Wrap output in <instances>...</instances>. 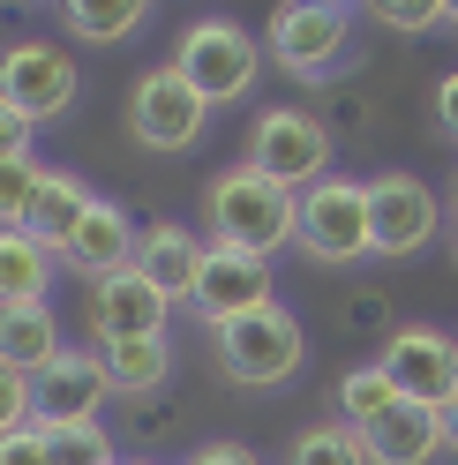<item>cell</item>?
<instances>
[{
  "instance_id": "obj_16",
  "label": "cell",
  "mask_w": 458,
  "mask_h": 465,
  "mask_svg": "<svg viewBox=\"0 0 458 465\" xmlns=\"http://www.w3.org/2000/svg\"><path fill=\"white\" fill-rule=\"evenodd\" d=\"M361 443H368V465H428L436 450H451L443 413L436 405H413V398H398L376 428H361Z\"/></svg>"
},
{
  "instance_id": "obj_12",
  "label": "cell",
  "mask_w": 458,
  "mask_h": 465,
  "mask_svg": "<svg viewBox=\"0 0 458 465\" xmlns=\"http://www.w3.org/2000/svg\"><path fill=\"white\" fill-rule=\"evenodd\" d=\"M31 398H38V428H83V420H98V405L113 398V383H105V368H98V353H68L53 361V368H38L31 375Z\"/></svg>"
},
{
  "instance_id": "obj_5",
  "label": "cell",
  "mask_w": 458,
  "mask_h": 465,
  "mask_svg": "<svg viewBox=\"0 0 458 465\" xmlns=\"http://www.w3.org/2000/svg\"><path fill=\"white\" fill-rule=\"evenodd\" d=\"M346 45H353V8H338V0H294V8H271L264 23V53L301 83L331 75Z\"/></svg>"
},
{
  "instance_id": "obj_9",
  "label": "cell",
  "mask_w": 458,
  "mask_h": 465,
  "mask_svg": "<svg viewBox=\"0 0 458 465\" xmlns=\"http://www.w3.org/2000/svg\"><path fill=\"white\" fill-rule=\"evenodd\" d=\"M204 121H211V105L174 75V61L135 75V91H128V128H135L143 151H188V143L204 135Z\"/></svg>"
},
{
  "instance_id": "obj_33",
  "label": "cell",
  "mask_w": 458,
  "mask_h": 465,
  "mask_svg": "<svg viewBox=\"0 0 458 465\" xmlns=\"http://www.w3.org/2000/svg\"><path fill=\"white\" fill-rule=\"evenodd\" d=\"M443 23H458V0H443Z\"/></svg>"
},
{
  "instance_id": "obj_27",
  "label": "cell",
  "mask_w": 458,
  "mask_h": 465,
  "mask_svg": "<svg viewBox=\"0 0 458 465\" xmlns=\"http://www.w3.org/2000/svg\"><path fill=\"white\" fill-rule=\"evenodd\" d=\"M31 413H38V398H31V375L0 361V435H15V428H31Z\"/></svg>"
},
{
  "instance_id": "obj_8",
  "label": "cell",
  "mask_w": 458,
  "mask_h": 465,
  "mask_svg": "<svg viewBox=\"0 0 458 465\" xmlns=\"http://www.w3.org/2000/svg\"><path fill=\"white\" fill-rule=\"evenodd\" d=\"M376 368L391 375V391L413 398V405H436V413H451V405H458V338L436 331V323L391 331V345L376 353Z\"/></svg>"
},
{
  "instance_id": "obj_17",
  "label": "cell",
  "mask_w": 458,
  "mask_h": 465,
  "mask_svg": "<svg viewBox=\"0 0 458 465\" xmlns=\"http://www.w3.org/2000/svg\"><path fill=\"white\" fill-rule=\"evenodd\" d=\"M91 188H83V173H68V165H45V188H38V203H31V241H45L53 255H61L68 241H75V225H83V211H91Z\"/></svg>"
},
{
  "instance_id": "obj_22",
  "label": "cell",
  "mask_w": 458,
  "mask_h": 465,
  "mask_svg": "<svg viewBox=\"0 0 458 465\" xmlns=\"http://www.w3.org/2000/svg\"><path fill=\"white\" fill-rule=\"evenodd\" d=\"M285 465H368V443H361L353 420H316V428L294 435Z\"/></svg>"
},
{
  "instance_id": "obj_30",
  "label": "cell",
  "mask_w": 458,
  "mask_h": 465,
  "mask_svg": "<svg viewBox=\"0 0 458 465\" xmlns=\"http://www.w3.org/2000/svg\"><path fill=\"white\" fill-rule=\"evenodd\" d=\"M436 128H443V135L458 143V68H451V75L436 83Z\"/></svg>"
},
{
  "instance_id": "obj_7",
  "label": "cell",
  "mask_w": 458,
  "mask_h": 465,
  "mask_svg": "<svg viewBox=\"0 0 458 465\" xmlns=\"http://www.w3.org/2000/svg\"><path fill=\"white\" fill-rule=\"evenodd\" d=\"M75 91H83V68L53 38H15L8 53H0V98H8L31 128L61 121V113L75 105Z\"/></svg>"
},
{
  "instance_id": "obj_18",
  "label": "cell",
  "mask_w": 458,
  "mask_h": 465,
  "mask_svg": "<svg viewBox=\"0 0 458 465\" xmlns=\"http://www.w3.org/2000/svg\"><path fill=\"white\" fill-rule=\"evenodd\" d=\"M61 353H68V345H61V323H53L45 301H31V308H0V361H8V368L38 375V368H53Z\"/></svg>"
},
{
  "instance_id": "obj_1",
  "label": "cell",
  "mask_w": 458,
  "mask_h": 465,
  "mask_svg": "<svg viewBox=\"0 0 458 465\" xmlns=\"http://www.w3.org/2000/svg\"><path fill=\"white\" fill-rule=\"evenodd\" d=\"M204 225H211V248H234V255H264L294 241L301 225V195L264 181L255 165H225L218 181L204 188Z\"/></svg>"
},
{
  "instance_id": "obj_34",
  "label": "cell",
  "mask_w": 458,
  "mask_h": 465,
  "mask_svg": "<svg viewBox=\"0 0 458 465\" xmlns=\"http://www.w3.org/2000/svg\"><path fill=\"white\" fill-rule=\"evenodd\" d=\"M135 465H151V458H135Z\"/></svg>"
},
{
  "instance_id": "obj_11",
  "label": "cell",
  "mask_w": 458,
  "mask_h": 465,
  "mask_svg": "<svg viewBox=\"0 0 458 465\" xmlns=\"http://www.w3.org/2000/svg\"><path fill=\"white\" fill-rule=\"evenodd\" d=\"M188 308L204 315V323H234V315H255V308H278V278L264 255H234V248H211L204 271H195V293Z\"/></svg>"
},
{
  "instance_id": "obj_31",
  "label": "cell",
  "mask_w": 458,
  "mask_h": 465,
  "mask_svg": "<svg viewBox=\"0 0 458 465\" xmlns=\"http://www.w3.org/2000/svg\"><path fill=\"white\" fill-rule=\"evenodd\" d=\"M188 465H264V458H255L248 443H204V450H195Z\"/></svg>"
},
{
  "instance_id": "obj_28",
  "label": "cell",
  "mask_w": 458,
  "mask_h": 465,
  "mask_svg": "<svg viewBox=\"0 0 458 465\" xmlns=\"http://www.w3.org/2000/svg\"><path fill=\"white\" fill-rule=\"evenodd\" d=\"M0 465H53V435L38 420L15 428V435H0Z\"/></svg>"
},
{
  "instance_id": "obj_24",
  "label": "cell",
  "mask_w": 458,
  "mask_h": 465,
  "mask_svg": "<svg viewBox=\"0 0 458 465\" xmlns=\"http://www.w3.org/2000/svg\"><path fill=\"white\" fill-rule=\"evenodd\" d=\"M38 188H45V165H38V158H0V232H23V225H31Z\"/></svg>"
},
{
  "instance_id": "obj_10",
  "label": "cell",
  "mask_w": 458,
  "mask_h": 465,
  "mask_svg": "<svg viewBox=\"0 0 458 465\" xmlns=\"http://www.w3.org/2000/svg\"><path fill=\"white\" fill-rule=\"evenodd\" d=\"M436 188L413 181V173H376L368 181V241H376V255H421L428 241H436Z\"/></svg>"
},
{
  "instance_id": "obj_3",
  "label": "cell",
  "mask_w": 458,
  "mask_h": 465,
  "mask_svg": "<svg viewBox=\"0 0 458 465\" xmlns=\"http://www.w3.org/2000/svg\"><path fill=\"white\" fill-rule=\"evenodd\" d=\"M211 345H218V368L234 375V383H248V391H271V383H294L301 375V323L285 308H255V315H234V323H218L211 331Z\"/></svg>"
},
{
  "instance_id": "obj_26",
  "label": "cell",
  "mask_w": 458,
  "mask_h": 465,
  "mask_svg": "<svg viewBox=\"0 0 458 465\" xmlns=\"http://www.w3.org/2000/svg\"><path fill=\"white\" fill-rule=\"evenodd\" d=\"M383 23V31H443V0H376V8H368Z\"/></svg>"
},
{
  "instance_id": "obj_21",
  "label": "cell",
  "mask_w": 458,
  "mask_h": 465,
  "mask_svg": "<svg viewBox=\"0 0 458 465\" xmlns=\"http://www.w3.org/2000/svg\"><path fill=\"white\" fill-rule=\"evenodd\" d=\"M61 23L83 45H121V38H135L143 23H151V0H68Z\"/></svg>"
},
{
  "instance_id": "obj_2",
  "label": "cell",
  "mask_w": 458,
  "mask_h": 465,
  "mask_svg": "<svg viewBox=\"0 0 458 465\" xmlns=\"http://www.w3.org/2000/svg\"><path fill=\"white\" fill-rule=\"evenodd\" d=\"M174 75L204 105H234V98L255 91V75H264V45H255L234 15H195L181 31V45H174Z\"/></svg>"
},
{
  "instance_id": "obj_25",
  "label": "cell",
  "mask_w": 458,
  "mask_h": 465,
  "mask_svg": "<svg viewBox=\"0 0 458 465\" xmlns=\"http://www.w3.org/2000/svg\"><path fill=\"white\" fill-rule=\"evenodd\" d=\"M53 435V465H121L113 458V435L98 420H83V428H45Z\"/></svg>"
},
{
  "instance_id": "obj_19",
  "label": "cell",
  "mask_w": 458,
  "mask_h": 465,
  "mask_svg": "<svg viewBox=\"0 0 458 465\" xmlns=\"http://www.w3.org/2000/svg\"><path fill=\"white\" fill-rule=\"evenodd\" d=\"M53 293V248L31 232H0V308H31Z\"/></svg>"
},
{
  "instance_id": "obj_13",
  "label": "cell",
  "mask_w": 458,
  "mask_h": 465,
  "mask_svg": "<svg viewBox=\"0 0 458 465\" xmlns=\"http://www.w3.org/2000/svg\"><path fill=\"white\" fill-rule=\"evenodd\" d=\"M135 241H143V225L121 211L113 195H98L91 211H83V225H75V241L61 248V263L75 271V278H91V285H105V278H121V271H135Z\"/></svg>"
},
{
  "instance_id": "obj_32",
  "label": "cell",
  "mask_w": 458,
  "mask_h": 465,
  "mask_svg": "<svg viewBox=\"0 0 458 465\" xmlns=\"http://www.w3.org/2000/svg\"><path fill=\"white\" fill-rule=\"evenodd\" d=\"M443 443L458 450V405H451V413H443Z\"/></svg>"
},
{
  "instance_id": "obj_23",
  "label": "cell",
  "mask_w": 458,
  "mask_h": 465,
  "mask_svg": "<svg viewBox=\"0 0 458 465\" xmlns=\"http://www.w3.org/2000/svg\"><path fill=\"white\" fill-rule=\"evenodd\" d=\"M398 405V391H391V375L368 361V368H346L338 375V420H353V428H376L383 413Z\"/></svg>"
},
{
  "instance_id": "obj_29",
  "label": "cell",
  "mask_w": 458,
  "mask_h": 465,
  "mask_svg": "<svg viewBox=\"0 0 458 465\" xmlns=\"http://www.w3.org/2000/svg\"><path fill=\"white\" fill-rule=\"evenodd\" d=\"M31 135H38V128L23 121L8 98H0V158H31Z\"/></svg>"
},
{
  "instance_id": "obj_35",
  "label": "cell",
  "mask_w": 458,
  "mask_h": 465,
  "mask_svg": "<svg viewBox=\"0 0 458 465\" xmlns=\"http://www.w3.org/2000/svg\"><path fill=\"white\" fill-rule=\"evenodd\" d=\"M451 188H458V181H451Z\"/></svg>"
},
{
  "instance_id": "obj_6",
  "label": "cell",
  "mask_w": 458,
  "mask_h": 465,
  "mask_svg": "<svg viewBox=\"0 0 458 465\" xmlns=\"http://www.w3.org/2000/svg\"><path fill=\"white\" fill-rule=\"evenodd\" d=\"M301 255H316V263H361V255H376L368 241V181L353 173H331L301 195V225H294Z\"/></svg>"
},
{
  "instance_id": "obj_20",
  "label": "cell",
  "mask_w": 458,
  "mask_h": 465,
  "mask_svg": "<svg viewBox=\"0 0 458 465\" xmlns=\"http://www.w3.org/2000/svg\"><path fill=\"white\" fill-rule=\"evenodd\" d=\"M91 353L113 391H158L174 375V345L165 338H113V345H91Z\"/></svg>"
},
{
  "instance_id": "obj_14",
  "label": "cell",
  "mask_w": 458,
  "mask_h": 465,
  "mask_svg": "<svg viewBox=\"0 0 458 465\" xmlns=\"http://www.w3.org/2000/svg\"><path fill=\"white\" fill-rule=\"evenodd\" d=\"M165 315H174V301L158 293L143 271H121L91 285V338L113 345V338H165Z\"/></svg>"
},
{
  "instance_id": "obj_4",
  "label": "cell",
  "mask_w": 458,
  "mask_h": 465,
  "mask_svg": "<svg viewBox=\"0 0 458 465\" xmlns=\"http://www.w3.org/2000/svg\"><path fill=\"white\" fill-rule=\"evenodd\" d=\"M248 165L264 173V181L308 195L316 181H331V128L316 113H301V105H271V113H255V128H248Z\"/></svg>"
},
{
  "instance_id": "obj_15",
  "label": "cell",
  "mask_w": 458,
  "mask_h": 465,
  "mask_svg": "<svg viewBox=\"0 0 458 465\" xmlns=\"http://www.w3.org/2000/svg\"><path fill=\"white\" fill-rule=\"evenodd\" d=\"M204 241H195V232L181 225V218H151L143 225V241H135V271L158 285L165 301H188L195 293V271H204Z\"/></svg>"
}]
</instances>
